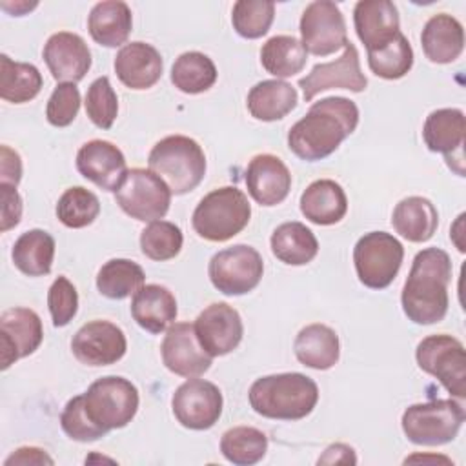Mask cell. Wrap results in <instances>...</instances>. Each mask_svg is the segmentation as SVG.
<instances>
[{
    "mask_svg": "<svg viewBox=\"0 0 466 466\" xmlns=\"http://www.w3.org/2000/svg\"><path fill=\"white\" fill-rule=\"evenodd\" d=\"M359 107L346 96H326L288 131V147L306 162L329 157L357 129Z\"/></svg>",
    "mask_w": 466,
    "mask_h": 466,
    "instance_id": "cell-1",
    "label": "cell"
},
{
    "mask_svg": "<svg viewBox=\"0 0 466 466\" xmlns=\"http://www.w3.org/2000/svg\"><path fill=\"white\" fill-rule=\"evenodd\" d=\"M451 271V258L441 248H426L415 255L400 293L402 311L411 322L426 326L446 317Z\"/></svg>",
    "mask_w": 466,
    "mask_h": 466,
    "instance_id": "cell-2",
    "label": "cell"
},
{
    "mask_svg": "<svg viewBox=\"0 0 466 466\" xmlns=\"http://www.w3.org/2000/svg\"><path fill=\"white\" fill-rule=\"evenodd\" d=\"M255 413L277 420H299L319 402L317 382L304 373H275L257 379L248 393Z\"/></svg>",
    "mask_w": 466,
    "mask_h": 466,
    "instance_id": "cell-3",
    "label": "cell"
},
{
    "mask_svg": "<svg viewBox=\"0 0 466 466\" xmlns=\"http://www.w3.org/2000/svg\"><path fill=\"white\" fill-rule=\"evenodd\" d=\"M147 164L173 195L193 191L206 175V155L198 142L186 135H169L158 140L149 151Z\"/></svg>",
    "mask_w": 466,
    "mask_h": 466,
    "instance_id": "cell-4",
    "label": "cell"
},
{
    "mask_svg": "<svg viewBox=\"0 0 466 466\" xmlns=\"http://www.w3.org/2000/svg\"><path fill=\"white\" fill-rule=\"evenodd\" d=\"M249 217L248 197L235 186H224L213 189L197 204L191 224L200 238L226 242L248 226Z\"/></svg>",
    "mask_w": 466,
    "mask_h": 466,
    "instance_id": "cell-5",
    "label": "cell"
},
{
    "mask_svg": "<svg viewBox=\"0 0 466 466\" xmlns=\"http://www.w3.org/2000/svg\"><path fill=\"white\" fill-rule=\"evenodd\" d=\"M464 417V408L457 400L437 399L408 406L400 424L410 442L419 446H442L457 437Z\"/></svg>",
    "mask_w": 466,
    "mask_h": 466,
    "instance_id": "cell-6",
    "label": "cell"
},
{
    "mask_svg": "<svg viewBox=\"0 0 466 466\" xmlns=\"http://www.w3.org/2000/svg\"><path fill=\"white\" fill-rule=\"evenodd\" d=\"M82 397L89 419L106 431L127 426L140 402L137 386L118 375L96 379Z\"/></svg>",
    "mask_w": 466,
    "mask_h": 466,
    "instance_id": "cell-7",
    "label": "cell"
},
{
    "mask_svg": "<svg viewBox=\"0 0 466 466\" xmlns=\"http://www.w3.org/2000/svg\"><path fill=\"white\" fill-rule=\"evenodd\" d=\"M404 258L402 244L386 231L362 235L353 248V264L360 284L370 289H384L397 277Z\"/></svg>",
    "mask_w": 466,
    "mask_h": 466,
    "instance_id": "cell-8",
    "label": "cell"
},
{
    "mask_svg": "<svg viewBox=\"0 0 466 466\" xmlns=\"http://www.w3.org/2000/svg\"><path fill=\"white\" fill-rule=\"evenodd\" d=\"M417 364L435 377L455 399L466 397V353L459 339L439 333L422 339L415 350Z\"/></svg>",
    "mask_w": 466,
    "mask_h": 466,
    "instance_id": "cell-9",
    "label": "cell"
},
{
    "mask_svg": "<svg viewBox=\"0 0 466 466\" xmlns=\"http://www.w3.org/2000/svg\"><path fill=\"white\" fill-rule=\"evenodd\" d=\"M171 189L151 169L133 167L115 191L120 209L135 220H160L171 204Z\"/></svg>",
    "mask_w": 466,
    "mask_h": 466,
    "instance_id": "cell-10",
    "label": "cell"
},
{
    "mask_svg": "<svg viewBox=\"0 0 466 466\" xmlns=\"http://www.w3.org/2000/svg\"><path fill=\"white\" fill-rule=\"evenodd\" d=\"M262 273V257L248 244H235L215 253L208 266L211 284L224 295L249 293L258 286Z\"/></svg>",
    "mask_w": 466,
    "mask_h": 466,
    "instance_id": "cell-11",
    "label": "cell"
},
{
    "mask_svg": "<svg viewBox=\"0 0 466 466\" xmlns=\"http://www.w3.org/2000/svg\"><path fill=\"white\" fill-rule=\"evenodd\" d=\"M300 42L315 56H328L346 46V22L335 2L315 0L300 16Z\"/></svg>",
    "mask_w": 466,
    "mask_h": 466,
    "instance_id": "cell-12",
    "label": "cell"
},
{
    "mask_svg": "<svg viewBox=\"0 0 466 466\" xmlns=\"http://www.w3.org/2000/svg\"><path fill=\"white\" fill-rule=\"evenodd\" d=\"M222 393L218 386L204 379H187L171 399L175 419L187 430H209L222 415Z\"/></svg>",
    "mask_w": 466,
    "mask_h": 466,
    "instance_id": "cell-13",
    "label": "cell"
},
{
    "mask_svg": "<svg viewBox=\"0 0 466 466\" xmlns=\"http://www.w3.org/2000/svg\"><path fill=\"white\" fill-rule=\"evenodd\" d=\"M368 86V78L360 71V60L357 47L348 40L344 51L339 58L317 64L313 69L299 80V87L302 89V96L306 102H311L319 93L326 89H350L353 93L364 91Z\"/></svg>",
    "mask_w": 466,
    "mask_h": 466,
    "instance_id": "cell-14",
    "label": "cell"
},
{
    "mask_svg": "<svg viewBox=\"0 0 466 466\" xmlns=\"http://www.w3.org/2000/svg\"><path fill=\"white\" fill-rule=\"evenodd\" d=\"M127 350L124 331L109 320L84 324L71 340L75 359L86 366H109L118 362Z\"/></svg>",
    "mask_w": 466,
    "mask_h": 466,
    "instance_id": "cell-15",
    "label": "cell"
},
{
    "mask_svg": "<svg viewBox=\"0 0 466 466\" xmlns=\"http://www.w3.org/2000/svg\"><path fill=\"white\" fill-rule=\"evenodd\" d=\"M160 355L164 366L180 377H198L211 366L213 357L200 346L195 326L189 322H173L162 339Z\"/></svg>",
    "mask_w": 466,
    "mask_h": 466,
    "instance_id": "cell-16",
    "label": "cell"
},
{
    "mask_svg": "<svg viewBox=\"0 0 466 466\" xmlns=\"http://www.w3.org/2000/svg\"><path fill=\"white\" fill-rule=\"evenodd\" d=\"M193 326L200 346L211 357L231 353L244 335L238 311L226 302H213L204 308Z\"/></svg>",
    "mask_w": 466,
    "mask_h": 466,
    "instance_id": "cell-17",
    "label": "cell"
},
{
    "mask_svg": "<svg viewBox=\"0 0 466 466\" xmlns=\"http://www.w3.org/2000/svg\"><path fill=\"white\" fill-rule=\"evenodd\" d=\"M44 339L42 320L29 308H9L0 315V350L2 370H7L18 359L38 350Z\"/></svg>",
    "mask_w": 466,
    "mask_h": 466,
    "instance_id": "cell-18",
    "label": "cell"
},
{
    "mask_svg": "<svg viewBox=\"0 0 466 466\" xmlns=\"http://www.w3.org/2000/svg\"><path fill=\"white\" fill-rule=\"evenodd\" d=\"M78 173L104 191H116L127 175L124 153L107 140H89L76 153Z\"/></svg>",
    "mask_w": 466,
    "mask_h": 466,
    "instance_id": "cell-19",
    "label": "cell"
},
{
    "mask_svg": "<svg viewBox=\"0 0 466 466\" xmlns=\"http://www.w3.org/2000/svg\"><path fill=\"white\" fill-rule=\"evenodd\" d=\"M44 62L55 80L80 82L91 67V51L86 40L69 31L51 35L44 46Z\"/></svg>",
    "mask_w": 466,
    "mask_h": 466,
    "instance_id": "cell-20",
    "label": "cell"
},
{
    "mask_svg": "<svg viewBox=\"0 0 466 466\" xmlns=\"http://www.w3.org/2000/svg\"><path fill=\"white\" fill-rule=\"evenodd\" d=\"M246 187L251 198L266 208L280 204L291 189V173L286 164L269 153L255 155L246 167Z\"/></svg>",
    "mask_w": 466,
    "mask_h": 466,
    "instance_id": "cell-21",
    "label": "cell"
},
{
    "mask_svg": "<svg viewBox=\"0 0 466 466\" xmlns=\"http://www.w3.org/2000/svg\"><path fill=\"white\" fill-rule=\"evenodd\" d=\"M357 36L368 51L390 44L400 33L399 11L390 0H360L353 9Z\"/></svg>",
    "mask_w": 466,
    "mask_h": 466,
    "instance_id": "cell-22",
    "label": "cell"
},
{
    "mask_svg": "<svg viewBox=\"0 0 466 466\" xmlns=\"http://www.w3.org/2000/svg\"><path fill=\"white\" fill-rule=\"evenodd\" d=\"M113 66L118 80L135 91L153 87L160 80L164 69L158 49L140 40L124 44L118 49Z\"/></svg>",
    "mask_w": 466,
    "mask_h": 466,
    "instance_id": "cell-23",
    "label": "cell"
},
{
    "mask_svg": "<svg viewBox=\"0 0 466 466\" xmlns=\"http://www.w3.org/2000/svg\"><path fill=\"white\" fill-rule=\"evenodd\" d=\"M466 135L464 113L457 107H442L431 111L422 126V138L430 151L442 153L444 160H451L455 155L462 157Z\"/></svg>",
    "mask_w": 466,
    "mask_h": 466,
    "instance_id": "cell-24",
    "label": "cell"
},
{
    "mask_svg": "<svg viewBox=\"0 0 466 466\" xmlns=\"http://www.w3.org/2000/svg\"><path fill=\"white\" fill-rule=\"evenodd\" d=\"M177 313V299L166 286L146 284L133 295V320L149 333L166 331L175 322Z\"/></svg>",
    "mask_w": 466,
    "mask_h": 466,
    "instance_id": "cell-25",
    "label": "cell"
},
{
    "mask_svg": "<svg viewBox=\"0 0 466 466\" xmlns=\"http://www.w3.org/2000/svg\"><path fill=\"white\" fill-rule=\"evenodd\" d=\"M420 46L426 58L433 64H451L464 49L462 24L448 15H433L422 27Z\"/></svg>",
    "mask_w": 466,
    "mask_h": 466,
    "instance_id": "cell-26",
    "label": "cell"
},
{
    "mask_svg": "<svg viewBox=\"0 0 466 466\" xmlns=\"http://www.w3.org/2000/svg\"><path fill=\"white\" fill-rule=\"evenodd\" d=\"M300 211L317 226H331L344 218L348 211V198L339 182L320 178L302 191Z\"/></svg>",
    "mask_w": 466,
    "mask_h": 466,
    "instance_id": "cell-27",
    "label": "cell"
},
{
    "mask_svg": "<svg viewBox=\"0 0 466 466\" xmlns=\"http://www.w3.org/2000/svg\"><path fill=\"white\" fill-rule=\"evenodd\" d=\"M297 360L311 370H329L340 357V342L335 329L315 322L304 326L293 342Z\"/></svg>",
    "mask_w": 466,
    "mask_h": 466,
    "instance_id": "cell-28",
    "label": "cell"
},
{
    "mask_svg": "<svg viewBox=\"0 0 466 466\" xmlns=\"http://www.w3.org/2000/svg\"><path fill=\"white\" fill-rule=\"evenodd\" d=\"M133 27L131 9L122 0H106L93 5L87 16L91 38L104 47L122 46Z\"/></svg>",
    "mask_w": 466,
    "mask_h": 466,
    "instance_id": "cell-29",
    "label": "cell"
},
{
    "mask_svg": "<svg viewBox=\"0 0 466 466\" xmlns=\"http://www.w3.org/2000/svg\"><path fill=\"white\" fill-rule=\"evenodd\" d=\"M297 89L279 78L262 80L255 84L246 98L248 111L253 118L262 122H273L284 118L297 107Z\"/></svg>",
    "mask_w": 466,
    "mask_h": 466,
    "instance_id": "cell-30",
    "label": "cell"
},
{
    "mask_svg": "<svg viewBox=\"0 0 466 466\" xmlns=\"http://www.w3.org/2000/svg\"><path fill=\"white\" fill-rule=\"evenodd\" d=\"M393 229L410 242H426L433 237L439 226V213L431 200L424 197L402 198L391 215Z\"/></svg>",
    "mask_w": 466,
    "mask_h": 466,
    "instance_id": "cell-31",
    "label": "cell"
},
{
    "mask_svg": "<svg viewBox=\"0 0 466 466\" xmlns=\"http://www.w3.org/2000/svg\"><path fill=\"white\" fill-rule=\"evenodd\" d=\"M273 255L288 266H304L319 253V240L306 224L291 220L275 228L269 238Z\"/></svg>",
    "mask_w": 466,
    "mask_h": 466,
    "instance_id": "cell-32",
    "label": "cell"
},
{
    "mask_svg": "<svg viewBox=\"0 0 466 466\" xmlns=\"http://www.w3.org/2000/svg\"><path fill=\"white\" fill-rule=\"evenodd\" d=\"M11 257L24 275H47L55 258V238L44 229H29L16 238Z\"/></svg>",
    "mask_w": 466,
    "mask_h": 466,
    "instance_id": "cell-33",
    "label": "cell"
},
{
    "mask_svg": "<svg viewBox=\"0 0 466 466\" xmlns=\"http://www.w3.org/2000/svg\"><path fill=\"white\" fill-rule=\"evenodd\" d=\"M306 62L308 51L304 49L300 40L289 35L271 36L260 49L262 67L279 80L300 73Z\"/></svg>",
    "mask_w": 466,
    "mask_h": 466,
    "instance_id": "cell-34",
    "label": "cell"
},
{
    "mask_svg": "<svg viewBox=\"0 0 466 466\" xmlns=\"http://www.w3.org/2000/svg\"><path fill=\"white\" fill-rule=\"evenodd\" d=\"M42 84L44 80L36 66L15 62L7 55H0V96L5 102H29L40 93Z\"/></svg>",
    "mask_w": 466,
    "mask_h": 466,
    "instance_id": "cell-35",
    "label": "cell"
},
{
    "mask_svg": "<svg viewBox=\"0 0 466 466\" xmlns=\"http://www.w3.org/2000/svg\"><path fill=\"white\" fill-rule=\"evenodd\" d=\"M171 82L182 93L198 95L217 82V67L208 55L200 51H186L171 67Z\"/></svg>",
    "mask_w": 466,
    "mask_h": 466,
    "instance_id": "cell-36",
    "label": "cell"
},
{
    "mask_svg": "<svg viewBox=\"0 0 466 466\" xmlns=\"http://www.w3.org/2000/svg\"><path fill=\"white\" fill-rule=\"evenodd\" d=\"M144 269L129 258H111L107 260L96 275L98 291L113 300H122L135 295L144 286Z\"/></svg>",
    "mask_w": 466,
    "mask_h": 466,
    "instance_id": "cell-37",
    "label": "cell"
},
{
    "mask_svg": "<svg viewBox=\"0 0 466 466\" xmlns=\"http://www.w3.org/2000/svg\"><path fill=\"white\" fill-rule=\"evenodd\" d=\"M220 451L233 464L251 466L264 459L268 451V437L258 428L235 426L224 431Z\"/></svg>",
    "mask_w": 466,
    "mask_h": 466,
    "instance_id": "cell-38",
    "label": "cell"
},
{
    "mask_svg": "<svg viewBox=\"0 0 466 466\" xmlns=\"http://www.w3.org/2000/svg\"><path fill=\"white\" fill-rule=\"evenodd\" d=\"M368 66L373 75L386 78V80H397L410 73L413 66V49L410 46V40L399 33L390 44H386L380 49L368 51Z\"/></svg>",
    "mask_w": 466,
    "mask_h": 466,
    "instance_id": "cell-39",
    "label": "cell"
},
{
    "mask_svg": "<svg viewBox=\"0 0 466 466\" xmlns=\"http://www.w3.org/2000/svg\"><path fill=\"white\" fill-rule=\"evenodd\" d=\"M98 213V197L82 186L67 187L56 202V218L71 229H80L93 224Z\"/></svg>",
    "mask_w": 466,
    "mask_h": 466,
    "instance_id": "cell-40",
    "label": "cell"
},
{
    "mask_svg": "<svg viewBox=\"0 0 466 466\" xmlns=\"http://www.w3.org/2000/svg\"><path fill=\"white\" fill-rule=\"evenodd\" d=\"M182 242L180 228L167 220H153L140 233L142 253L157 262L175 258L182 249Z\"/></svg>",
    "mask_w": 466,
    "mask_h": 466,
    "instance_id": "cell-41",
    "label": "cell"
},
{
    "mask_svg": "<svg viewBox=\"0 0 466 466\" xmlns=\"http://www.w3.org/2000/svg\"><path fill=\"white\" fill-rule=\"evenodd\" d=\"M275 18V4L268 0H238L231 11L233 29L242 38H260L264 36Z\"/></svg>",
    "mask_w": 466,
    "mask_h": 466,
    "instance_id": "cell-42",
    "label": "cell"
},
{
    "mask_svg": "<svg viewBox=\"0 0 466 466\" xmlns=\"http://www.w3.org/2000/svg\"><path fill=\"white\" fill-rule=\"evenodd\" d=\"M84 104L89 120L96 127L109 129L113 126L118 113V98L107 76H98L91 82Z\"/></svg>",
    "mask_w": 466,
    "mask_h": 466,
    "instance_id": "cell-43",
    "label": "cell"
},
{
    "mask_svg": "<svg viewBox=\"0 0 466 466\" xmlns=\"http://www.w3.org/2000/svg\"><path fill=\"white\" fill-rule=\"evenodd\" d=\"M60 426L69 439L78 442H91L107 433L89 419L82 395H76L67 400L60 415Z\"/></svg>",
    "mask_w": 466,
    "mask_h": 466,
    "instance_id": "cell-44",
    "label": "cell"
},
{
    "mask_svg": "<svg viewBox=\"0 0 466 466\" xmlns=\"http://www.w3.org/2000/svg\"><path fill=\"white\" fill-rule=\"evenodd\" d=\"M47 308L55 328L67 326L78 311V293L73 282L60 275L53 280L47 291Z\"/></svg>",
    "mask_w": 466,
    "mask_h": 466,
    "instance_id": "cell-45",
    "label": "cell"
},
{
    "mask_svg": "<svg viewBox=\"0 0 466 466\" xmlns=\"http://www.w3.org/2000/svg\"><path fill=\"white\" fill-rule=\"evenodd\" d=\"M80 109V91L71 82L58 84L46 106V118L55 127L69 126Z\"/></svg>",
    "mask_w": 466,
    "mask_h": 466,
    "instance_id": "cell-46",
    "label": "cell"
},
{
    "mask_svg": "<svg viewBox=\"0 0 466 466\" xmlns=\"http://www.w3.org/2000/svg\"><path fill=\"white\" fill-rule=\"evenodd\" d=\"M0 231H9L22 218V198L15 186L0 184Z\"/></svg>",
    "mask_w": 466,
    "mask_h": 466,
    "instance_id": "cell-47",
    "label": "cell"
},
{
    "mask_svg": "<svg viewBox=\"0 0 466 466\" xmlns=\"http://www.w3.org/2000/svg\"><path fill=\"white\" fill-rule=\"evenodd\" d=\"M20 178H22L20 155L4 144L0 147V184H9L16 187Z\"/></svg>",
    "mask_w": 466,
    "mask_h": 466,
    "instance_id": "cell-48",
    "label": "cell"
},
{
    "mask_svg": "<svg viewBox=\"0 0 466 466\" xmlns=\"http://www.w3.org/2000/svg\"><path fill=\"white\" fill-rule=\"evenodd\" d=\"M55 461L46 453V450L35 448V446H24L18 448L16 451H13L5 461L4 466H13V464H20V466H27V464H53Z\"/></svg>",
    "mask_w": 466,
    "mask_h": 466,
    "instance_id": "cell-49",
    "label": "cell"
},
{
    "mask_svg": "<svg viewBox=\"0 0 466 466\" xmlns=\"http://www.w3.org/2000/svg\"><path fill=\"white\" fill-rule=\"evenodd\" d=\"M355 462H357L355 450L342 442H335L328 446L317 461V464H355Z\"/></svg>",
    "mask_w": 466,
    "mask_h": 466,
    "instance_id": "cell-50",
    "label": "cell"
}]
</instances>
